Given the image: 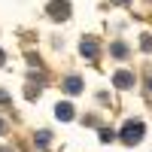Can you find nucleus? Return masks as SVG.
Instances as JSON below:
<instances>
[{"mask_svg":"<svg viewBox=\"0 0 152 152\" xmlns=\"http://www.w3.org/2000/svg\"><path fill=\"white\" fill-rule=\"evenodd\" d=\"M79 52H82L88 61H94V58H97V52H100V46H97V40H94V37H85V40H82V46H79Z\"/></svg>","mask_w":152,"mask_h":152,"instance_id":"7ed1b4c3","label":"nucleus"},{"mask_svg":"<svg viewBox=\"0 0 152 152\" xmlns=\"http://www.w3.org/2000/svg\"><path fill=\"white\" fill-rule=\"evenodd\" d=\"M64 91L67 94H79L82 91V79H79V76H67V79H64Z\"/></svg>","mask_w":152,"mask_h":152,"instance_id":"39448f33","label":"nucleus"},{"mask_svg":"<svg viewBox=\"0 0 152 152\" xmlns=\"http://www.w3.org/2000/svg\"><path fill=\"white\" fill-rule=\"evenodd\" d=\"M113 85H119V88H131V85H134V73L119 70L116 76H113Z\"/></svg>","mask_w":152,"mask_h":152,"instance_id":"20e7f679","label":"nucleus"},{"mask_svg":"<svg viewBox=\"0 0 152 152\" xmlns=\"http://www.w3.org/2000/svg\"><path fill=\"white\" fill-rule=\"evenodd\" d=\"M113 3H128V0H113Z\"/></svg>","mask_w":152,"mask_h":152,"instance_id":"9b49d317","label":"nucleus"},{"mask_svg":"<svg viewBox=\"0 0 152 152\" xmlns=\"http://www.w3.org/2000/svg\"><path fill=\"white\" fill-rule=\"evenodd\" d=\"M143 122H128V125H125V128H122V140L125 143H128V146H134V143H140L143 140Z\"/></svg>","mask_w":152,"mask_h":152,"instance_id":"f257e3e1","label":"nucleus"},{"mask_svg":"<svg viewBox=\"0 0 152 152\" xmlns=\"http://www.w3.org/2000/svg\"><path fill=\"white\" fill-rule=\"evenodd\" d=\"M125 52H128L125 43H116V46H113V55H116V58H125Z\"/></svg>","mask_w":152,"mask_h":152,"instance_id":"1a4fd4ad","label":"nucleus"},{"mask_svg":"<svg viewBox=\"0 0 152 152\" xmlns=\"http://www.w3.org/2000/svg\"><path fill=\"white\" fill-rule=\"evenodd\" d=\"M49 15L52 18H67L70 15V3L67 0H52V3H49Z\"/></svg>","mask_w":152,"mask_h":152,"instance_id":"f03ea898","label":"nucleus"},{"mask_svg":"<svg viewBox=\"0 0 152 152\" xmlns=\"http://www.w3.org/2000/svg\"><path fill=\"white\" fill-rule=\"evenodd\" d=\"M110 140H116V131L104 128V131H100V143H110Z\"/></svg>","mask_w":152,"mask_h":152,"instance_id":"0eeeda50","label":"nucleus"},{"mask_svg":"<svg viewBox=\"0 0 152 152\" xmlns=\"http://www.w3.org/2000/svg\"><path fill=\"white\" fill-rule=\"evenodd\" d=\"M3 128H6V125H3V119H0V131H3Z\"/></svg>","mask_w":152,"mask_h":152,"instance_id":"f8f14e48","label":"nucleus"},{"mask_svg":"<svg viewBox=\"0 0 152 152\" xmlns=\"http://www.w3.org/2000/svg\"><path fill=\"white\" fill-rule=\"evenodd\" d=\"M140 46H143V52H149V49H152V37H149V34L140 40Z\"/></svg>","mask_w":152,"mask_h":152,"instance_id":"9d476101","label":"nucleus"},{"mask_svg":"<svg viewBox=\"0 0 152 152\" xmlns=\"http://www.w3.org/2000/svg\"><path fill=\"white\" fill-rule=\"evenodd\" d=\"M149 88H152V76H149Z\"/></svg>","mask_w":152,"mask_h":152,"instance_id":"4468645a","label":"nucleus"},{"mask_svg":"<svg viewBox=\"0 0 152 152\" xmlns=\"http://www.w3.org/2000/svg\"><path fill=\"white\" fill-rule=\"evenodd\" d=\"M49 140H52L49 131H40V134H37V146H49Z\"/></svg>","mask_w":152,"mask_h":152,"instance_id":"6e6552de","label":"nucleus"},{"mask_svg":"<svg viewBox=\"0 0 152 152\" xmlns=\"http://www.w3.org/2000/svg\"><path fill=\"white\" fill-rule=\"evenodd\" d=\"M0 152H6V149H0Z\"/></svg>","mask_w":152,"mask_h":152,"instance_id":"2eb2a0df","label":"nucleus"},{"mask_svg":"<svg viewBox=\"0 0 152 152\" xmlns=\"http://www.w3.org/2000/svg\"><path fill=\"white\" fill-rule=\"evenodd\" d=\"M0 64H3V52H0Z\"/></svg>","mask_w":152,"mask_h":152,"instance_id":"ddd939ff","label":"nucleus"},{"mask_svg":"<svg viewBox=\"0 0 152 152\" xmlns=\"http://www.w3.org/2000/svg\"><path fill=\"white\" fill-rule=\"evenodd\" d=\"M55 116H58L61 122H70V119H73V107H70V104H58V107H55Z\"/></svg>","mask_w":152,"mask_h":152,"instance_id":"423d86ee","label":"nucleus"}]
</instances>
